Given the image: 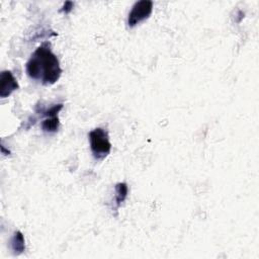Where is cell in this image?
<instances>
[{
  "label": "cell",
  "mask_w": 259,
  "mask_h": 259,
  "mask_svg": "<svg viewBox=\"0 0 259 259\" xmlns=\"http://www.w3.org/2000/svg\"><path fill=\"white\" fill-rule=\"evenodd\" d=\"M26 73L42 85H53L60 79L62 74L60 62L49 42H44L31 54L26 63Z\"/></svg>",
  "instance_id": "6da1fadb"
},
{
  "label": "cell",
  "mask_w": 259,
  "mask_h": 259,
  "mask_svg": "<svg viewBox=\"0 0 259 259\" xmlns=\"http://www.w3.org/2000/svg\"><path fill=\"white\" fill-rule=\"evenodd\" d=\"M88 137L93 157L96 160H103L107 157L111 151L108 133L102 127H96L89 133Z\"/></svg>",
  "instance_id": "7a4b0ae2"
},
{
  "label": "cell",
  "mask_w": 259,
  "mask_h": 259,
  "mask_svg": "<svg viewBox=\"0 0 259 259\" xmlns=\"http://www.w3.org/2000/svg\"><path fill=\"white\" fill-rule=\"evenodd\" d=\"M153 11V2L150 0H141L136 2L127 16V25L134 27L145 19L149 18Z\"/></svg>",
  "instance_id": "3957f363"
},
{
  "label": "cell",
  "mask_w": 259,
  "mask_h": 259,
  "mask_svg": "<svg viewBox=\"0 0 259 259\" xmlns=\"http://www.w3.org/2000/svg\"><path fill=\"white\" fill-rule=\"evenodd\" d=\"M19 87L16 78L10 71H2L0 75V97H8Z\"/></svg>",
  "instance_id": "277c9868"
},
{
  "label": "cell",
  "mask_w": 259,
  "mask_h": 259,
  "mask_svg": "<svg viewBox=\"0 0 259 259\" xmlns=\"http://www.w3.org/2000/svg\"><path fill=\"white\" fill-rule=\"evenodd\" d=\"M12 251L15 254H21L25 250V241L24 236L20 231H16L10 241Z\"/></svg>",
  "instance_id": "5b68a950"
},
{
  "label": "cell",
  "mask_w": 259,
  "mask_h": 259,
  "mask_svg": "<svg viewBox=\"0 0 259 259\" xmlns=\"http://www.w3.org/2000/svg\"><path fill=\"white\" fill-rule=\"evenodd\" d=\"M127 192H128V188L126 183L124 182H119L115 185V196H114V202L116 205V208L119 207L121 205V203L125 200L126 196H127Z\"/></svg>",
  "instance_id": "8992f818"
},
{
  "label": "cell",
  "mask_w": 259,
  "mask_h": 259,
  "mask_svg": "<svg viewBox=\"0 0 259 259\" xmlns=\"http://www.w3.org/2000/svg\"><path fill=\"white\" fill-rule=\"evenodd\" d=\"M60 121L58 115L47 116L41 122V130L46 133H56L59 130Z\"/></svg>",
  "instance_id": "52a82bcc"
},
{
  "label": "cell",
  "mask_w": 259,
  "mask_h": 259,
  "mask_svg": "<svg viewBox=\"0 0 259 259\" xmlns=\"http://www.w3.org/2000/svg\"><path fill=\"white\" fill-rule=\"evenodd\" d=\"M73 7H74V3H73V2H71V1H66V2L64 3V5H63L61 11L67 14V13H70V12L72 11Z\"/></svg>",
  "instance_id": "ba28073f"
}]
</instances>
